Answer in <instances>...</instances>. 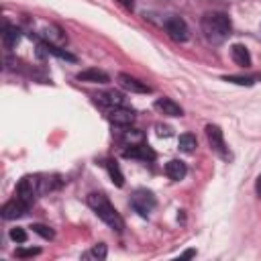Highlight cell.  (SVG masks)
<instances>
[{
	"label": "cell",
	"mask_w": 261,
	"mask_h": 261,
	"mask_svg": "<svg viewBox=\"0 0 261 261\" xmlns=\"http://www.w3.org/2000/svg\"><path fill=\"white\" fill-rule=\"evenodd\" d=\"M200 24H202V33H204L206 41L212 43V45L224 43L230 35V29H232L230 18L224 12H208V14L202 16Z\"/></svg>",
	"instance_id": "1"
},
{
	"label": "cell",
	"mask_w": 261,
	"mask_h": 261,
	"mask_svg": "<svg viewBox=\"0 0 261 261\" xmlns=\"http://www.w3.org/2000/svg\"><path fill=\"white\" fill-rule=\"evenodd\" d=\"M88 206L116 232H122L124 230V220L122 216L116 212V208L110 204V200L104 196V194H98V192H92L88 194Z\"/></svg>",
	"instance_id": "2"
},
{
	"label": "cell",
	"mask_w": 261,
	"mask_h": 261,
	"mask_svg": "<svg viewBox=\"0 0 261 261\" xmlns=\"http://www.w3.org/2000/svg\"><path fill=\"white\" fill-rule=\"evenodd\" d=\"M41 194V177L39 175H24L16 186V196L24 200L27 204H33V200Z\"/></svg>",
	"instance_id": "3"
},
{
	"label": "cell",
	"mask_w": 261,
	"mask_h": 261,
	"mask_svg": "<svg viewBox=\"0 0 261 261\" xmlns=\"http://www.w3.org/2000/svg\"><path fill=\"white\" fill-rule=\"evenodd\" d=\"M130 206H133L141 216L147 218L149 212L155 208V196H153V192H149V190H145V188L135 190L133 196H130Z\"/></svg>",
	"instance_id": "4"
},
{
	"label": "cell",
	"mask_w": 261,
	"mask_h": 261,
	"mask_svg": "<svg viewBox=\"0 0 261 261\" xmlns=\"http://www.w3.org/2000/svg\"><path fill=\"white\" fill-rule=\"evenodd\" d=\"M163 27H165V33L169 35V39H173V41H177V43L188 41V24L184 22V18H179V16H169V18H165Z\"/></svg>",
	"instance_id": "5"
},
{
	"label": "cell",
	"mask_w": 261,
	"mask_h": 261,
	"mask_svg": "<svg viewBox=\"0 0 261 261\" xmlns=\"http://www.w3.org/2000/svg\"><path fill=\"white\" fill-rule=\"evenodd\" d=\"M206 139H208V145L212 147V151H216L220 157H228L226 153V143H224V135L220 130L218 124H206Z\"/></svg>",
	"instance_id": "6"
},
{
	"label": "cell",
	"mask_w": 261,
	"mask_h": 261,
	"mask_svg": "<svg viewBox=\"0 0 261 261\" xmlns=\"http://www.w3.org/2000/svg\"><path fill=\"white\" fill-rule=\"evenodd\" d=\"M29 206L31 204H27L24 200H20L18 196L16 198H12V200H8L4 206H2V218L4 220H14V218H20V216H24L27 214V210H29Z\"/></svg>",
	"instance_id": "7"
},
{
	"label": "cell",
	"mask_w": 261,
	"mask_h": 261,
	"mask_svg": "<svg viewBox=\"0 0 261 261\" xmlns=\"http://www.w3.org/2000/svg\"><path fill=\"white\" fill-rule=\"evenodd\" d=\"M116 80H118L120 88H124L126 92H133V94H149L151 92V88L145 82H141V80H137L128 73H118Z\"/></svg>",
	"instance_id": "8"
},
{
	"label": "cell",
	"mask_w": 261,
	"mask_h": 261,
	"mask_svg": "<svg viewBox=\"0 0 261 261\" xmlns=\"http://www.w3.org/2000/svg\"><path fill=\"white\" fill-rule=\"evenodd\" d=\"M122 155H124L126 159H141V161H153V159H155V151H153L147 143L130 145L128 149L122 151Z\"/></svg>",
	"instance_id": "9"
},
{
	"label": "cell",
	"mask_w": 261,
	"mask_h": 261,
	"mask_svg": "<svg viewBox=\"0 0 261 261\" xmlns=\"http://www.w3.org/2000/svg\"><path fill=\"white\" fill-rule=\"evenodd\" d=\"M108 118H110V122L116 124V126H128V124L135 120V112H133L130 108L118 106V108H110Z\"/></svg>",
	"instance_id": "10"
},
{
	"label": "cell",
	"mask_w": 261,
	"mask_h": 261,
	"mask_svg": "<svg viewBox=\"0 0 261 261\" xmlns=\"http://www.w3.org/2000/svg\"><path fill=\"white\" fill-rule=\"evenodd\" d=\"M77 80L80 82H88V84H106L110 82V75L102 69H96V67H90V69H84L77 73Z\"/></svg>",
	"instance_id": "11"
},
{
	"label": "cell",
	"mask_w": 261,
	"mask_h": 261,
	"mask_svg": "<svg viewBox=\"0 0 261 261\" xmlns=\"http://www.w3.org/2000/svg\"><path fill=\"white\" fill-rule=\"evenodd\" d=\"M155 110H159L165 116H181L184 114L181 106L177 102H173L171 98H159V100H155Z\"/></svg>",
	"instance_id": "12"
},
{
	"label": "cell",
	"mask_w": 261,
	"mask_h": 261,
	"mask_svg": "<svg viewBox=\"0 0 261 261\" xmlns=\"http://www.w3.org/2000/svg\"><path fill=\"white\" fill-rule=\"evenodd\" d=\"M96 102L102 104V106H106V108H118V106H124V96H122L120 92L110 90V92L98 94V96H96Z\"/></svg>",
	"instance_id": "13"
},
{
	"label": "cell",
	"mask_w": 261,
	"mask_h": 261,
	"mask_svg": "<svg viewBox=\"0 0 261 261\" xmlns=\"http://www.w3.org/2000/svg\"><path fill=\"white\" fill-rule=\"evenodd\" d=\"M186 173H188V167H186L184 161H179V159H171V161L165 163V175H167L169 179L179 181V179L186 177Z\"/></svg>",
	"instance_id": "14"
},
{
	"label": "cell",
	"mask_w": 261,
	"mask_h": 261,
	"mask_svg": "<svg viewBox=\"0 0 261 261\" xmlns=\"http://www.w3.org/2000/svg\"><path fill=\"white\" fill-rule=\"evenodd\" d=\"M39 35H41V37L45 39V43H49V45H57V47H61V45L65 43V37L61 35V29L55 27V24H47Z\"/></svg>",
	"instance_id": "15"
},
{
	"label": "cell",
	"mask_w": 261,
	"mask_h": 261,
	"mask_svg": "<svg viewBox=\"0 0 261 261\" xmlns=\"http://www.w3.org/2000/svg\"><path fill=\"white\" fill-rule=\"evenodd\" d=\"M230 57H232V61H234L237 65H241V67H251V55H249V49H247L245 45H241V43L232 45V47H230Z\"/></svg>",
	"instance_id": "16"
},
{
	"label": "cell",
	"mask_w": 261,
	"mask_h": 261,
	"mask_svg": "<svg viewBox=\"0 0 261 261\" xmlns=\"http://www.w3.org/2000/svg\"><path fill=\"white\" fill-rule=\"evenodd\" d=\"M2 41H4V47H6V49H12V47L20 41V29L6 24V27H4V33H2Z\"/></svg>",
	"instance_id": "17"
},
{
	"label": "cell",
	"mask_w": 261,
	"mask_h": 261,
	"mask_svg": "<svg viewBox=\"0 0 261 261\" xmlns=\"http://www.w3.org/2000/svg\"><path fill=\"white\" fill-rule=\"evenodd\" d=\"M106 169H108V175H110L112 184H114L116 188H122V186H124V175H122L118 163H116L114 159H108V161H106Z\"/></svg>",
	"instance_id": "18"
},
{
	"label": "cell",
	"mask_w": 261,
	"mask_h": 261,
	"mask_svg": "<svg viewBox=\"0 0 261 261\" xmlns=\"http://www.w3.org/2000/svg\"><path fill=\"white\" fill-rule=\"evenodd\" d=\"M120 139L130 147V145L145 143V133L139 130V128H126V130H122V137H120Z\"/></svg>",
	"instance_id": "19"
},
{
	"label": "cell",
	"mask_w": 261,
	"mask_h": 261,
	"mask_svg": "<svg viewBox=\"0 0 261 261\" xmlns=\"http://www.w3.org/2000/svg\"><path fill=\"white\" fill-rule=\"evenodd\" d=\"M177 145H179V149L184 153H194V149L198 147V141H196V137L192 133H184V135H179Z\"/></svg>",
	"instance_id": "20"
},
{
	"label": "cell",
	"mask_w": 261,
	"mask_h": 261,
	"mask_svg": "<svg viewBox=\"0 0 261 261\" xmlns=\"http://www.w3.org/2000/svg\"><path fill=\"white\" fill-rule=\"evenodd\" d=\"M84 259H94V261H102V259H106V245H104V243L94 245L88 253H84Z\"/></svg>",
	"instance_id": "21"
},
{
	"label": "cell",
	"mask_w": 261,
	"mask_h": 261,
	"mask_svg": "<svg viewBox=\"0 0 261 261\" xmlns=\"http://www.w3.org/2000/svg\"><path fill=\"white\" fill-rule=\"evenodd\" d=\"M259 80V75H253V77H243V75H224V82H230V84H237V86H253L255 82Z\"/></svg>",
	"instance_id": "22"
},
{
	"label": "cell",
	"mask_w": 261,
	"mask_h": 261,
	"mask_svg": "<svg viewBox=\"0 0 261 261\" xmlns=\"http://www.w3.org/2000/svg\"><path fill=\"white\" fill-rule=\"evenodd\" d=\"M31 228H33V232H37L39 237H43V239H47V241H51V239L55 237L53 228H51V226H47V224H39V222H35Z\"/></svg>",
	"instance_id": "23"
},
{
	"label": "cell",
	"mask_w": 261,
	"mask_h": 261,
	"mask_svg": "<svg viewBox=\"0 0 261 261\" xmlns=\"http://www.w3.org/2000/svg\"><path fill=\"white\" fill-rule=\"evenodd\" d=\"M10 239L14 243H24L27 241V230L20 228V226H14V228H10Z\"/></svg>",
	"instance_id": "24"
},
{
	"label": "cell",
	"mask_w": 261,
	"mask_h": 261,
	"mask_svg": "<svg viewBox=\"0 0 261 261\" xmlns=\"http://www.w3.org/2000/svg\"><path fill=\"white\" fill-rule=\"evenodd\" d=\"M41 253V249H37V247H31V249H16V257H33V255H39Z\"/></svg>",
	"instance_id": "25"
},
{
	"label": "cell",
	"mask_w": 261,
	"mask_h": 261,
	"mask_svg": "<svg viewBox=\"0 0 261 261\" xmlns=\"http://www.w3.org/2000/svg\"><path fill=\"white\" fill-rule=\"evenodd\" d=\"M155 128H157V135H159V137H163V135H165V137H169V128H167V126H161V124H157Z\"/></svg>",
	"instance_id": "26"
},
{
	"label": "cell",
	"mask_w": 261,
	"mask_h": 261,
	"mask_svg": "<svg viewBox=\"0 0 261 261\" xmlns=\"http://www.w3.org/2000/svg\"><path fill=\"white\" fill-rule=\"evenodd\" d=\"M116 2L124 8H128V10H133V6H135V0H116Z\"/></svg>",
	"instance_id": "27"
},
{
	"label": "cell",
	"mask_w": 261,
	"mask_h": 261,
	"mask_svg": "<svg viewBox=\"0 0 261 261\" xmlns=\"http://www.w3.org/2000/svg\"><path fill=\"white\" fill-rule=\"evenodd\" d=\"M255 190H257V194L261 196V175L257 177V184H255Z\"/></svg>",
	"instance_id": "28"
},
{
	"label": "cell",
	"mask_w": 261,
	"mask_h": 261,
	"mask_svg": "<svg viewBox=\"0 0 261 261\" xmlns=\"http://www.w3.org/2000/svg\"><path fill=\"white\" fill-rule=\"evenodd\" d=\"M194 255H196V251H186L181 257H186V259H188V257H194Z\"/></svg>",
	"instance_id": "29"
}]
</instances>
